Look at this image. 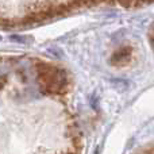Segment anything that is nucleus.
<instances>
[{"label": "nucleus", "instance_id": "7ed1b4c3", "mask_svg": "<svg viewBox=\"0 0 154 154\" xmlns=\"http://www.w3.org/2000/svg\"><path fill=\"white\" fill-rule=\"evenodd\" d=\"M11 39H12V41H18V42H20V43H26L29 38H27V37H22V35H11Z\"/></svg>", "mask_w": 154, "mask_h": 154}, {"label": "nucleus", "instance_id": "39448f33", "mask_svg": "<svg viewBox=\"0 0 154 154\" xmlns=\"http://www.w3.org/2000/svg\"><path fill=\"white\" fill-rule=\"evenodd\" d=\"M0 75H2V70H0Z\"/></svg>", "mask_w": 154, "mask_h": 154}, {"label": "nucleus", "instance_id": "423d86ee", "mask_svg": "<svg viewBox=\"0 0 154 154\" xmlns=\"http://www.w3.org/2000/svg\"><path fill=\"white\" fill-rule=\"evenodd\" d=\"M0 41H2V37H0Z\"/></svg>", "mask_w": 154, "mask_h": 154}, {"label": "nucleus", "instance_id": "f03ea898", "mask_svg": "<svg viewBox=\"0 0 154 154\" xmlns=\"http://www.w3.org/2000/svg\"><path fill=\"white\" fill-rule=\"evenodd\" d=\"M133 56V49L130 46H123L119 50H116L111 57L112 65H126L131 60Z\"/></svg>", "mask_w": 154, "mask_h": 154}, {"label": "nucleus", "instance_id": "f257e3e1", "mask_svg": "<svg viewBox=\"0 0 154 154\" xmlns=\"http://www.w3.org/2000/svg\"><path fill=\"white\" fill-rule=\"evenodd\" d=\"M34 69L42 93L49 96H65L69 92L70 81L66 70L45 61H35Z\"/></svg>", "mask_w": 154, "mask_h": 154}, {"label": "nucleus", "instance_id": "20e7f679", "mask_svg": "<svg viewBox=\"0 0 154 154\" xmlns=\"http://www.w3.org/2000/svg\"><path fill=\"white\" fill-rule=\"evenodd\" d=\"M5 84H7V76L2 73V75H0V89H3Z\"/></svg>", "mask_w": 154, "mask_h": 154}]
</instances>
